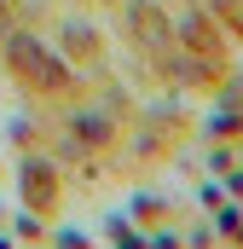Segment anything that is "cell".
Masks as SVG:
<instances>
[{"instance_id": "obj_2", "label": "cell", "mask_w": 243, "mask_h": 249, "mask_svg": "<svg viewBox=\"0 0 243 249\" xmlns=\"http://www.w3.org/2000/svg\"><path fill=\"white\" fill-rule=\"evenodd\" d=\"M6 35H12V12L0 6V41H6Z\"/></svg>"}, {"instance_id": "obj_1", "label": "cell", "mask_w": 243, "mask_h": 249, "mask_svg": "<svg viewBox=\"0 0 243 249\" xmlns=\"http://www.w3.org/2000/svg\"><path fill=\"white\" fill-rule=\"evenodd\" d=\"M0 47H6V64H12L29 87H64V81H69L64 58L47 47V41H35V35H6Z\"/></svg>"}]
</instances>
